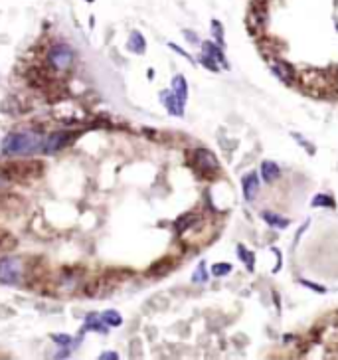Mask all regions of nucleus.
Listing matches in <instances>:
<instances>
[{"label":"nucleus","instance_id":"18","mask_svg":"<svg viewBox=\"0 0 338 360\" xmlns=\"http://www.w3.org/2000/svg\"><path fill=\"white\" fill-rule=\"evenodd\" d=\"M231 273V265L229 263H214L212 265V275L214 277H224Z\"/></svg>","mask_w":338,"mask_h":360},{"label":"nucleus","instance_id":"22","mask_svg":"<svg viewBox=\"0 0 338 360\" xmlns=\"http://www.w3.org/2000/svg\"><path fill=\"white\" fill-rule=\"evenodd\" d=\"M200 63H202V65H206L210 71H220V69H218V61H216V60H212L210 56H202V58H200Z\"/></svg>","mask_w":338,"mask_h":360},{"label":"nucleus","instance_id":"19","mask_svg":"<svg viewBox=\"0 0 338 360\" xmlns=\"http://www.w3.org/2000/svg\"><path fill=\"white\" fill-rule=\"evenodd\" d=\"M212 34H214L218 46H224V26L218 20H212Z\"/></svg>","mask_w":338,"mask_h":360},{"label":"nucleus","instance_id":"26","mask_svg":"<svg viewBox=\"0 0 338 360\" xmlns=\"http://www.w3.org/2000/svg\"><path fill=\"white\" fill-rule=\"evenodd\" d=\"M184 36H186V40H188V42H192V44H198V38H196V34H194V32H190V30H184Z\"/></svg>","mask_w":338,"mask_h":360},{"label":"nucleus","instance_id":"27","mask_svg":"<svg viewBox=\"0 0 338 360\" xmlns=\"http://www.w3.org/2000/svg\"><path fill=\"white\" fill-rule=\"evenodd\" d=\"M101 360H107V359H113V360H117L119 357H117V353H103L101 357H99Z\"/></svg>","mask_w":338,"mask_h":360},{"label":"nucleus","instance_id":"13","mask_svg":"<svg viewBox=\"0 0 338 360\" xmlns=\"http://www.w3.org/2000/svg\"><path fill=\"white\" fill-rule=\"evenodd\" d=\"M263 220H265L271 228H279V230H283V228L289 226V220H287V218H283V216H279V214H273V212H263Z\"/></svg>","mask_w":338,"mask_h":360},{"label":"nucleus","instance_id":"23","mask_svg":"<svg viewBox=\"0 0 338 360\" xmlns=\"http://www.w3.org/2000/svg\"><path fill=\"white\" fill-rule=\"evenodd\" d=\"M301 283H303L305 287H309V289H313V291L321 293V295H323V293H327V289H325V287H321V285H317V283H313V281H305V279H303Z\"/></svg>","mask_w":338,"mask_h":360},{"label":"nucleus","instance_id":"15","mask_svg":"<svg viewBox=\"0 0 338 360\" xmlns=\"http://www.w3.org/2000/svg\"><path fill=\"white\" fill-rule=\"evenodd\" d=\"M237 255H239L241 261L245 263L247 271H253V267H255V255H253L247 247H243V245H237Z\"/></svg>","mask_w":338,"mask_h":360},{"label":"nucleus","instance_id":"20","mask_svg":"<svg viewBox=\"0 0 338 360\" xmlns=\"http://www.w3.org/2000/svg\"><path fill=\"white\" fill-rule=\"evenodd\" d=\"M313 206H327V208H335V200L329 194H319L313 198Z\"/></svg>","mask_w":338,"mask_h":360},{"label":"nucleus","instance_id":"7","mask_svg":"<svg viewBox=\"0 0 338 360\" xmlns=\"http://www.w3.org/2000/svg\"><path fill=\"white\" fill-rule=\"evenodd\" d=\"M161 97H163V103H165V107H167V111H169L170 115H176V117H182L184 115V105L186 103H182L174 95V91H163Z\"/></svg>","mask_w":338,"mask_h":360},{"label":"nucleus","instance_id":"21","mask_svg":"<svg viewBox=\"0 0 338 360\" xmlns=\"http://www.w3.org/2000/svg\"><path fill=\"white\" fill-rule=\"evenodd\" d=\"M192 281H194V283H206V281H208V273H206V265H204V263L198 265V269L194 271Z\"/></svg>","mask_w":338,"mask_h":360},{"label":"nucleus","instance_id":"11","mask_svg":"<svg viewBox=\"0 0 338 360\" xmlns=\"http://www.w3.org/2000/svg\"><path fill=\"white\" fill-rule=\"evenodd\" d=\"M279 175H281V171H279V167H277L273 161L261 163V177H263V180H265L267 184L275 182V180L279 179Z\"/></svg>","mask_w":338,"mask_h":360},{"label":"nucleus","instance_id":"28","mask_svg":"<svg viewBox=\"0 0 338 360\" xmlns=\"http://www.w3.org/2000/svg\"><path fill=\"white\" fill-rule=\"evenodd\" d=\"M4 184H6V179H4V177H0V186H4Z\"/></svg>","mask_w":338,"mask_h":360},{"label":"nucleus","instance_id":"17","mask_svg":"<svg viewBox=\"0 0 338 360\" xmlns=\"http://www.w3.org/2000/svg\"><path fill=\"white\" fill-rule=\"evenodd\" d=\"M194 222H198V216L196 214H184L182 218L176 220V230L178 232H186Z\"/></svg>","mask_w":338,"mask_h":360},{"label":"nucleus","instance_id":"14","mask_svg":"<svg viewBox=\"0 0 338 360\" xmlns=\"http://www.w3.org/2000/svg\"><path fill=\"white\" fill-rule=\"evenodd\" d=\"M99 317H101V323L105 327H121L123 325V317L117 311H103Z\"/></svg>","mask_w":338,"mask_h":360},{"label":"nucleus","instance_id":"24","mask_svg":"<svg viewBox=\"0 0 338 360\" xmlns=\"http://www.w3.org/2000/svg\"><path fill=\"white\" fill-rule=\"evenodd\" d=\"M54 343H57V345H69L71 343V337L69 335H54Z\"/></svg>","mask_w":338,"mask_h":360},{"label":"nucleus","instance_id":"12","mask_svg":"<svg viewBox=\"0 0 338 360\" xmlns=\"http://www.w3.org/2000/svg\"><path fill=\"white\" fill-rule=\"evenodd\" d=\"M172 91H174V95L182 103H186V99H188V83H186V77L184 75H176L172 79Z\"/></svg>","mask_w":338,"mask_h":360},{"label":"nucleus","instance_id":"25","mask_svg":"<svg viewBox=\"0 0 338 360\" xmlns=\"http://www.w3.org/2000/svg\"><path fill=\"white\" fill-rule=\"evenodd\" d=\"M170 48H172V50H174V52H178V54H180V56H184V58H186V60H190V61H194V60H192V58H190V54H186V52H184V50H182V48H178V46H176V44H169Z\"/></svg>","mask_w":338,"mask_h":360},{"label":"nucleus","instance_id":"6","mask_svg":"<svg viewBox=\"0 0 338 360\" xmlns=\"http://www.w3.org/2000/svg\"><path fill=\"white\" fill-rule=\"evenodd\" d=\"M271 71H273L283 83H287V85H291V83L295 81V69H293L287 61H283V60H275L273 65H271Z\"/></svg>","mask_w":338,"mask_h":360},{"label":"nucleus","instance_id":"2","mask_svg":"<svg viewBox=\"0 0 338 360\" xmlns=\"http://www.w3.org/2000/svg\"><path fill=\"white\" fill-rule=\"evenodd\" d=\"M48 61L56 71H67L75 61V50L69 44H54L48 50Z\"/></svg>","mask_w":338,"mask_h":360},{"label":"nucleus","instance_id":"10","mask_svg":"<svg viewBox=\"0 0 338 360\" xmlns=\"http://www.w3.org/2000/svg\"><path fill=\"white\" fill-rule=\"evenodd\" d=\"M257 190H259V179H257L255 173H251V175H247L243 179V196H245V200L253 202L255 196H257Z\"/></svg>","mask_w":338,"mask_h":360},{"label":"nucleus","instance_id":"8","mask_svg":"<svg viewBox=\"0 0 338 360\" xmlns=\"http://www.w3.org/2000/svg\"><path fill=\"white\" fill-rule=\"evenodd\" d=\"M202 52H204V56H210L212 60H216L218 63H222L225 69L229 67V63H227V60H225V56H224L222 46H218V44H214V42H204V44H202Z\"/></svg>","mask_w":338,"mask_h":360},{"label":"nucleus","instance_id":"5","mask_svg":"<svg viewBox=\"0 0 338 360\" xmlns=\"http://www.w3.org/2000/svg\"><path fill=\"white\" fill-rule=\"evenodd\" d=\"M194 163H196V167H198L204 175H212V173H218V171H220V163H218L216 155L210 153L208 149H198V151H196Z\"/></svg>","mask_w":338,"mask_h":360},{"label":"nucleus","instance_id":"4","mask_svg":"<svg viewBox=\"0 0 338 360\" xmlns=\"http://www.w3.org/2000/svg\"><path fill=\"white\" fill-rule=\"evenodd\" d=\"M71 141H73V135L63 133V131H56V133L48 135V137L42 141V151L52 155V153H57V151H61L63 147H67Z\"/></svg>","mask_w":338,"mask_h":360},{"label":"nucleus","instance_id":"3","mask_svg":"<svg viewBox=\"0 0 338 360\" xmlns=\"http://www.w3.org/2000/svg\"><path fill=\"white\" fill-rule=\"evenodd\" d=\"M22 279L20 259L16 257H2L0 259V283L2 285H16Z\"/></svg>","mask_w":338,"mask_h":360},{"label":"nucleus","instance_id":"9","mask_svg":"<svg viewBox=\"0 0 338 360\" xmlns=\"http://www.w3.org/2000/svg\"><path fill=\"white\" fill-rule=\"evenodd\" d=\"M127 50L129 52H133V54H145V50H147V40H145V36L139 32V30H133L131 32V36H129V40H127Z\"/></svg>","mask_w":338,"mask_h":360},{"label":"nucleus","instance_id":"16","mask_svg":"<svg viewBox=\"0 0 338 360\" xmlns=\"http://www.w3.org/2000/svg\"><path fill=\"white\" fill-rule=\"evenodd\" d=\"M85 331H97V333H105L107 329L101 325V317L99 315H89L85 319Z\"/></svg>","mask_w":338,"mask_h":360},{"label":"nucleus","instance_id":"1","mask_svg":"<svg viewBox=\"0 0 338 360\" xmlns=\"http://www.w3.org/2000/svg\"><path fill=\"white\" fill-rule=\"evenodd\" d=\"M44 137L36 131H18L8 133L2 141V153L6 157H28L42 149Z\"/></svg>","mask_w":338,"mask_h":360}]
</instances>
